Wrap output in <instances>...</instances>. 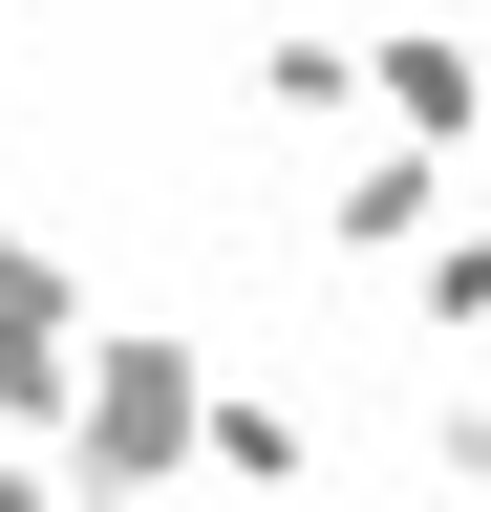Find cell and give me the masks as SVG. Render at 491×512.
<instances>
[{
	"label": "cell",
	"instance_id": "obj_1",
	"mask_svg": "<svg viewBox=\"0 0 491 512\" xmlns=\"http://www.w3.org/2000/svg\"><path fill=\"white\" fill-rule=\"evenodd\" d=\"M214 470V342L193 320H107L86 384H65V491H171Z\"/></svg>",
	"mask_w": 491,
	"mask_h": 512
},
{
	"label": "cell",
	"instance_id": "obj_2",
	"mask_svg": "<svg viewBox=\"0 0 491 512\" xmlns=\"http://www.w3.org/2000/svg\"><path fill=\"white\" fill-rule=\"evenodd\" d=\"M449 171H470V150L385 128V150H363V171L321 192V256H363V278H385V256H427V235H449Z\"/></svg>",
	"mask_w": 491,
	"mask_h": 512
},
{
	"label": "cell",
	"instance_id": "obj_3",
	"mask_svg": "<svg viewBox=\"0 0 491 512\" xmlns=\"http://www.w3.org/2000/svg\"><path fill=\"white\" fill-rule=\"evenodd\" d=\"M363 86H385V128L470 150L491 128V22H363Z\"/></svg>",
	"mask_w": 491,
	"mask_h": 512
},
{
	"label": "cell",
	"instance_id": "obj_4",
	"mask_svg": "<svg viewBox=\"0 0 491 512\" xmlns=\"http://www.w3.org/2000/svg\"><path fill=\"white\" fill-rule=\"evenodd\" d=\"M257 107H278V128H342V107H385V86H363L342 22H278V43H257Z\"/></svg>",
	"mask_w": 491,
	"mask_h": 512
},
{
	"label": "cell",
	"instance_id": "obj_5",
	"mask_svg": "<svg viewBox=\"0 0 491 512\" xmlns=\"http://www.w3.org/2000/svg\"><path fill=\"white\" fill-rule=\"evenodd\" d=\"M406 320H427V342H491V214H449L406 256Z\"/></svg>",
	"mask_w": 491,
	"mask_h": 512
},
{
	"label": "cell",
	"instance_id": "obj_6",
	"mask_svg": "<svg viewBox=\"0 0 491 512\" xmlns=\"http://www.w3.org/2000/svg\"><path fill=\"white\" fill-rule=\"evenodd\" d=\"M299 448H321V427H299L278 384H214V470H299Z\"/></svg>",
	"mask_w": 491,
	"mask_h": 512
}]
</instances>
